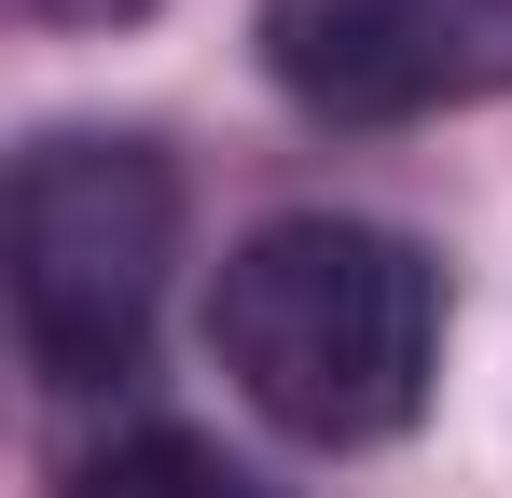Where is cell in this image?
Listing matches in <instances>:
<instances>
[{"label":"cell","mask_w":512,"mask_h":498,"mask_svg":"<svg viewBox=\"0 0 512 498\" xmlns=\"http://www.w3.org/2000/svg\"><path fill=\"white\" fill-rule=\"evenodd\" d=\"M208 360L291 443H333V457L388 443V429H416L429 360H443V263L402 222L291 208L236 236V263L208 277Z\"/></svg>","instance_id":"obj_1"},{"label":"cell","mask_w":512,"mask_h":498,"mask_svg":"<svg viewBox=\"0 0 512 498\" xmlns=\"http://www.w3.org/2000/svg\"><path fill=\"white\" fill-rule=\"evenodd\" d=\"M0 249H14V346H28V374L42 388H111V374H139L153 305H167L180 166L153 139H125V125H42L14 153Z\"/></svg>","instance_id":"obj_2"},{"label":"cell","mask_w":512,"mask_h":498,"mask_svg":"<svg viewBox=\"0 0 512 498\" xmlns=\"http://www.w3.org/2000/svg\"><path fill=\"white\" fill-rule=\"evenodd\" d=\"M263 70L333 125H402L512 83V0H263Z\"/></svg>","instance_id":"obj_3"},{"label":"cell","mask_w":512,"mask_h":498,"mask_svg":"<svg viewBox=\"0 0 512 498\" xmlns=\"http://www.w3.org/2000/svg\"><path fill=\"white\" fill-rule=\"evenodd\" d=\"M70 498H277L263 471H236L222 443H194V429H125V443H97Z\"/></svg>","instance_id":"obj_4"},{"label":"cell","mask_w":512,"mask_h":498,"mask_svg":"<svg viewBox=\"0 0 512 498\" xmlns=\"http://www.w3.org/2000/svg\"><path fill=\"white\" fill-rule=\"evenodd\" d=\"M28 28H125V14H153V0H14Z\"/></svg>","instance_id":"obj_5"}]
</instances>
